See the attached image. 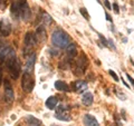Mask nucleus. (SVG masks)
Wrapping results in <instances>:
<instances>
[{
  "label": "nucleus",
  "instance_id": "nucleus-1",
  "mask_svg": "<svg viewBox=\"0 0 134 126\" xmlns=\"http://www.w3.org/2000/svg\"><path fill=\"white\" fill-rule=\"evenodd\" d=\"M69 41H70L69 36L67 35L64 30H62V29H56V30L53 32L52 43L55 47L65 49V48H67V46L69 45Z\"/></svg>",
  "mask_w": 134,
  "mask_h": 126
},
{
  "label": "nucleus",
  "instance_id": "nucleus-2",
  "mask_svg": "<svg viewBox=\"0 0 134 126\" xmlns=\"http://www.w3.org/2000/svg\"><path fill=\"white\" fill-rule=\"evenodd\" d=\"M88 65V59H87V57L85 56V54L82 53V55L77 58L76 60V68L74 70V74L76 75V76H82L84 75V71H85V68Z\"/></svg>",
  "mask_w": 134,
  "mask_h": 126
},
{
  "label": "nucleus",
  "instance_id": "nucleus-3",
  "mask_svg": "<svg viewBox=\"0 0 134 126\" xmlns=\"http://www.w3.org/2000/svg\"><path fill=\"white\" fill-rule=\"evenodd\" d=\"M34 86H35V81H34L31 74L25 71L23 74V81H21L23 89L26 91V93H30V91L34 89Z\"/></svg>",
  "mask_w": 134,
  "mask_h": 126
},
{
  "label": "nucleus",
  "instance_id": "nucleus-4",
  "mask_svg": "<svg viewBox=\"0 0 134 126\" xmlns=\"http://www.w3.org/2000/svg\"><path fill=\"white\" fill-rule=\"evenodd\" d=\"M8 69H9V73L11 75V77L14 79H17L20 75V70H21V67H20V62L18 59H15L14 61H11L10 64L7 65Z\"/></svg>",
  "mask_w": 134,
  "mask_h": 126
},
{
  "label": "nucleus",
  "instance_id": "nucleus-5",
  "mask_svg": "<svg viewBox=\"0 0 134 126\" xmlns=\"http://www.w3.org/2000/svg\"><path fill=\"white\" fill-rule=\"evenodd\" d=\"M19 3H20V15H19V17H21L25 21H27L31 16V10L29 9L26 0H19Z\"/></svg>",
  "mask_w": 134,
  "mask_h": 126
},
{
  "label": "nucleus",
  "instance_id": "nucleus-6",
  "mask_svg": "<svg viewBox=\"0 0 134 126\" xmlns=\"http://www.w3.org/2000/svg\"><path fill=\"white\" fill-rule=\"evenodd\" d=\"M0 33L3 37H8L11 33V25L8 19L2 18L0 20Z\"/></svg>",
  "mask_w": 134,
  "mask_h": 126
},
{
  "label": "nucleus",
  "instance_id": "nucleus-7",
  "mask_svg": "<svg viewBox=\"0 0 134 126\" xmlns=\"http://www.w3.org/2000/svg\"><path fill=\"white\" fill-rule=\"evenodd\" d=\"M3 84H5V96H6L8 102H11V100H14V98H15L12 86L8 79H5V81H3Z\"/></svg>",
  "mask_w": 134,
  "mask_h": 126
},
{
  "label": "nucleus",
  "instance_id": "nucleus-8",
  "mask_svg": "<svg viewBox=\"0 0 134 126\" xmlns=\"http://www.w3.org/2000/svg\"><path fill=\"white\" fill-rule=\"evenodd\" d=\"M25 45L27 46V47H30V46H35L36 43H37V39H36V36L34 35L32 32H27L26 36H25Z\"/></svg>",
  "mask_w": 134,
  "mask_h": 126
},
{
  "label": "nucleus",
  "instance_id": "nucleus-9",
  "mask_svg": "<svg viewBox=\"0 0 134 126\" xmlns=\"http://www.w3.org/2000/svg\"><path fill=\"white\" fill-rule=\"evenodd\" d=\"M84 124L86 126H99L97 119L91 114H85L84 115Z\"/></svg>",
  "mask_w": 134,
  "mask_h": 126
},
{
  "label": "nucleus",
  "instance_id": "nucleus-10",
  "mask_svg": "<svg viewBox=\"0 0 134 126\" xmlns=\"http://www.w3.org/2000/svg\"><path fill=\"white\" fill-rule=\"evenodd\" d=\"M74 90H77V93H83L87 89V83L84 81H77L73 84Z\"/></svg>",
  "mask_w": 134,
  "mask_h": 126
},
{
  "label": "nucleus",
  "instance_id": "nucleus-11",
  "mask_svg": "<svg viewBox=\"0 0 134 126\" xmlns=\"http://www.w3.org/2000/svg\"><path fill=\"white\" fill-rule=\"evenodd\" d=\"M35 61H36V55L34 53H31V55L29 56L28 60H27V64H26V71L27 73H31V70L34 68V65H35Z\"/></svg>",
  "mask_w": 134,
  "mask_h": 126
},
{
  "label": "nucleus",
  "instance_id": "nucleus-12",
  "mask_svg": "<svg viewBox=\"0 0 134 126\" xmlns=\"http://www.w3.org/2000/svg\"><path fill=\"white\" fill-rule=\"evenodd\" d=\"M46 38H47V33H46L45 28L43 26L38 27V29H37V31H36V39L44 41V40H46Z\"/></svg>",
  "mask_w": 134,
  "mask_h": 126
},
{
  "label": "nucleus",
  "instance_id": "nucleus-13",
  "mask_svg": "<svg viewBox=\"0 0 134 126\" xmlns=\"http://www.w3.org/2000/svg\"><path fill=\"white\" fill-rule=\"evenodd\" d=\"M66 51H67V56H68V58L75 57L76 56V54H77L76 45L75 44H69L68 46H67V48H66Z\"/></svg>",
  "mask_w": 134,
  "mask_h": 126
},
{
  "label": "nucleus",
  "instance_id": "nucleus-14",
  "mask_svg": "<svg viewBox=\"0 0 134 126\" xmlns=\"http://www.w3.org/2000/svg\"><path fill=\"white\" fill-rule=\"evenodd\" d=\"M55 88L57 90H60V91H68L69 90V86L63 81L55 82Z\"/></svg>",
  "mask_w": 134,
  "mask_h": 126
},
{
  "label": "nucleus",
  "instance_id": "nucleus-15",
  "mask_svg": "<svg viewBox=\"0 0 134 126\" xmlns=\"http://www.w3.org/2000/svg\"><path fill=\"white\" fill-rule=\"evenodd\" d=\"M93 94L92 93H85L83 95L82 97V102L84 105H86V106H90V105L93 104Z\"/></svg>",
  "mask_w": 134,
  "mask_h": 126
},
{
  "label": "nucleus",
  "instance_id": "nucleus-16",
  "mask_svg": "<svg viewBox=\"0 0 134 126\" xmlns=\"http://www.w3.org/2000/svg\"><path fill=\"white\" fill-rule=\"evenodd\" d=\"M11 14L14 15V17L18 18L19 15H20V3L19 1H16L11 5Z\"/></svg>",
  "mask_w": 134,
  "mask_h": 126
},
{
  "label": "nucleus",
  "instance_id": "nucleus-17",
  "mask_svg": "<svg viewBox=\"0 0 134 126\" xmlns=\"http://www.w3.org/2000/svg\"><path fill=\"white\" fill-rule=\"evenodd\" d=\"M57 105V99L56 97H54V96H50V97L46 100V107L48 108V110H54V108L56 107Z\"/></svg>",
  "mask_w": 134,
  "mask_h": 126
},
{
  "label": "nucleus",
  "instance_id": "nucleus-18",
  "mask_svg": "<svg viewBox=\"0 0 134 126\" xmlns=\"http://www.w3.org/2000/svg\"><path fill=\"white\" fill-rule=\"evenodd\" d=\"M26 121H27L28 125H30V126H41V121L37 119L36 117H34V116H27Z\"/></svg>",
  "mask_w": 134,
  "mask_h": 126
},
{
  "label": "nucleus",
  "instance_id": "nucleus-19",
  "mask_svg": "<svg viewBox=\"0 0 134 126\" xmlns=\"http://www.w3.org/2000/svg\"><path fill=\"white\" fill-rule=\"evenodd\" d=\"M11 49H12V48H10V47H2L1 50H0V60H1V61H5L6 57L8 56V54L10 53Z\"/></svg>",
  "mask_w": 134,
  "mask_h": 126
},
{
  "label": "nucleus",
  "instance_id": "nucleus-20",
  "mask_svg": "<svg viewBox=\"0 0 134 126\" xmlns=\"http://www.w3.org/2000/svg\"><path fill=\"white\" fill-rule=\"evenodd\" d=\"M41 20L44 21V24L45 25H50L53 22V19H52V17H50L47 12H43V18H41Z\"/></svg>",
  "mask_w": 134,
  "mask_h": 126
},
{
  "label": "nucleus",
  "instance_id": "nucleus-21",
  "mask_svg": "<svg viewBox=\"0 0 134 126\" xmlns=\"http://www.w3.org/2000/svg\"><path fill=\"white\" fill-rule=\"evenodd\" d=\"M55 117L57 119H59V121H64V122H69L70 119V117L69 116H66V115H63V114H56Z\"/></svg>",
  "mask_w": 134,
  "mask_h": 126
},
{
  "label": "nucleus",
  "instance_id": "nucleus-22",
  "mask_svg": "<svg viewBox=\"0 0 134 126\" xmlns=\"http://www.w3.org/2000/svg\"><path fill=\"white\" fill-rule=\"evenodd\" d=\"M79 12H81V15H82L86 20H90V18H91L90 14L87 12V10L85 9V8H81V9H79Z\"/></svg>",
  "mask_w": 134,
  "mask_h": 126
},
{
  "label": "nucleus",
  "instance_id": "nucleus-23",
  "mask_svg": "<svg viewBox=\"0 0 134 126\" xmlns=\"http://www.w3.org/2000/svg\"><path fill=\"white\" fill-rule=\"evenodd\" d=\"M68 108L65 107V106H63V105H60V106H58L57 107V110H56V114H63L65 111H67Z\"/></svg>",
  "mask_w": 134,
  "mask_h": 126
},
{
  "label": "nucleus",
  "instance_id": "nucleus-24",
  "mask_svg": "<svg viewBox=\"0 0 134 126\" xmlns=\"http://www.w3.org/2000/svg\"><path fill=\"white\" fill-rule=\"evenodd\" d=\"M108 73H110V75H111V76L113 77V79H114V81L115 82H119V77H117V75L115 74V71L114 70H108Z\"/></svg>",
  "mask_w": 134,
  "mask_h": 126
},
{
  "label": "nucleus",
  "instance_id": "nucleus-25",
  "mask_svg": "<svg viewBox=\"0 0 134 126\" xmlns=\"http://www.w3.org/2000/svg\"><path fill=\"white\" fill-rule=\"evenodd\" d=\"M7 2H8V0H0V9L1 10L5 9L7 7Z\"/></svg>",
  "mask_w": 134,
  "mask_h": 126
},
{
  "label": "nucleus",
  "instance_id": "nucleus-26",
  "mask_svg": "<svg viewBox=\"0 0 134 126\" xmlns=\"http://www.w3.org/2000/svg\"><path fill=\"white\" fill-rule=\"evenodd\" d=\"M98 36H99V39L102 40L103 46H104V47H106V46H107V40H106L105 38H104V36H103V35H100V33H98Z\"/></svg>",
  "mask_w": 134,
  "mask_h": 126
},
{
  "label": "nucleus",
  "instance_id": "nucleus-27",
  "mask_svg": "<svg viewBox=\"0 0 134 126\" xmlns=\"http://www.w3.org/2000/svg\"><path fill=\"white\" fill-rule=\"evenodd\" d=\"M115 91H116V95L120 97V99H122V100H125V99H126V97H125V95H124L123 93H120L119 90H115Z\"/></svg>",
  "mask_w": 134,
  "mask_h": 126
},
{
  "label": "nucleus",
  "instance_id": "nucleus-28",
  "mask_svg": "<svg viewBox=\"0 0 134 126\" xmlns=\"http://www.w3.org/2000/svg\"><path fill=\"white\" fill-rule=\"evenodd\" d=\"M113 8H114V11L116 12V14H119V11H120V8H119V5L115 2L114 5H113Z\"/></svg>",
  "mask_w": 134,
  "mask_h": 126
},
{
  "label": "nucleus",
  "instance_id": "nucleus-29",
  "mask_svg": "<svg viewBox=\"0 0 134 126\" xmlns=\"http://www.w3.org/2000/svg\"><path fill=\"white\" fill-rule=\"evenodd\" d=\"M126 77H127V79L130 81V83L132 84V86L134 87V79H133V78H132L131 76H130V74H126Z\"/></svg>",
  "mask_w": 134,
  "mask_h": 126
},
{
  "label": "nucleus",
  "instance_id": "nucleus-30",
  "mask_svg": "<svg viewBox=\"0 0 134 126\" xmlns=\"http://www.w3.org/2000/svg\"><path fill=\"white\" fill-rule=\"evenodd\" d=\"M104 3H105V6H106L107 9H112V6H111V3H110L108 0H104Z\"/></svg>",
  "mask_w": 134,
  "mask_h": 126
},
{
  "label": "nucleus",
  "instance_id": "nucleus-31",
  "mask_svg": "<svg viewBox=\"0 0 134 126\" xmlns=\"http://www.w3.org/2000/svg\"><path fill=\"white\" fill-rule=\"evenodd\" d=\"M107 44H108V45H110V46H111V47H112L113 49H116V47H115V46H114V43H113V40H111V39H108V40H107Z\"/></svg>",
  "mask_w": 134,
  "mask_h": 126
},
{
  "label": "nucleus",
  "instance_id": "nucleus-32",
  "mask_svg": "<svg viewBox=\"0 0 134 126\" xmlns=\"http://www.w3.org/2000/svg\"><path fill=\"white\" fill-rule=\"evenodd\" d=\"M2 81H3V78H2V68H1V66H0V85H1Z\"/></svg>",
  "mask_w": 134,
  "mask_h": 126
},
{
  "label": "nucleus",
  "instance_id": "nucleus-33",
  "mask_svg": "<svg viewBox=\"0 0 134 126\" xmlns=\"http://www.w3.org/2000/svg\"><path fill=\"white\" fill-rule=\"evenodd\" d=\"M105 17H106V19L108 20V21H112V18H111V16L107 14V12H105Z\"/></svg>",
  "mask_w": 134,
  "mask_h": 126
}]
</instances>
